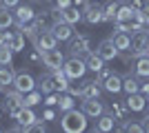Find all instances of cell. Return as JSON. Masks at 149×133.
Masks as SVG:
<instances>
[{
  "instance_id": "1",
  "label": "cell",
  "mask_w": 149,
  "mask_h": 133,
  "mask_svg": "<svg viewBox=\"0 0 149 133\" xmlns=\"http://www.w3.org/2000/svg\"><path fill=\"white\" fill-rule=\"evenodd\" d=\"M60 129L65 133H82L85 129H87V115H85V111H78V109H69V111H65V113L60 115Z\"/></svg>"
},
{
  "instance_id": "2",
  "label": "cell",
  "mask_w": 149,
  "mask_h": 133,
  "mask_svg": "<svg viewBox=\"0 0 149 133\" xmlns=\"http://www.w3.org/2000/svg\"><path fill=\"white\" fill-rule=\"evenodd\" d=\"M62 71L67 73L69 80H80L85 73H87V62L82 56H69L62 64Z\"/></svg>"
},
{
  "instance_id": "3",
  "label": "cell",
  "mask_w": 149,
  "mask_h": 133,
  "mask_svg": "<svg viewBox=\"0 0 149 133\" xmlns=\"http://www.w3.org/2000/svg\"><path fill=\"white\" fill-rule=\"evenodd\" d=\"M129 51H131V58H138V56H145V53H149V31H147V29L134 31Z\"/></svg>"
},
{
  "instance_id": "4",
  "label": "cell",
  "mask_w": 149,
  "mask_h": 133,
  "mask_svg": "<svg viewBox=\"0 0 149 133\" xmlns=\"http://www.w3.org/2000/svg\"><path fill=\"white\" fill-rule=\"evenodd\" d=\"M33 42V49L36 51H49V49H56L58 47V38L51 33V29H42V31H38L36 33V38L31 40Z\"/></svg>"
},
{
  "instance_id": "5",
  "label": "cell",
  "mask_w": 149,
  "mask_h": 133,
  "mask_svg": "<svg viewBox=\"0 0 149 133\" xmlns=\"http://www.w3.org/2000/svg\"><path fill=\"white\" fill-rule=\"evenodd\" d=\"M16 91L20 93H29L36 89V78L31 76L29 71H16V78H13V84H11Z\"/></svg>"
},
{
  "instance_id": "6",
  "label": "cell",
  "mask_w": 149,
  "mask_h": 133,
  "mask_svg": "<svg viewBox=\"0 0 149 133\" xmlns=\"http://www.w3.org/2000/svg\"><path fill=\"white\" fill-rule=\"evenodd\" d=\"M49 29H51V33L58 38V42H67V40H71L74 38V25H69V22H65V20H54L49 25Z\"/></svg>"
},
{
  "instance_id": "7",
  "label": "cell",
  "mask_w": 149,
  "mask_h": 133,
  "mask_svg": "<svg viewBox=\"0 0 149 133\" xmlns=\"http://www.w3.org/2000/svg\"><path fill=\"white\" fill-rule=\"evenodd\" d=\"M96 53H98L105 62H111V60H116V58L120 56V51H118V47L113 44V40L111 38H105V40H100L98 42V47H96Z\"/></svg>"
},
{
  "instance_id": "8",
  "label": "cell",
  "mask_w": 149,
  "mask_h": 133,
  "mask_svg": "<svg viewBox=\"0 0 149 133\" xmlns=\"http://www.w3.org/2000/svg\"><path fill=\"white\" fill-rule=\"evenodd\" d=\"M80 109L85 111V115H87V118H93V120L105 113V104L100 102V98H82Z\"/></svg>"
},
{
  "instance_id": "9",
  "label": "cell",
  "mask_w": 149,
  "mask_h": 133,
  "mask_svg": "<svg viewBox=\"0 0 149 133\" xmlns=\"http://www.w3.org/2000/svg\"><path fill=\"white\" fill-rule=\"evenodd\" d=\"M42 64L49 71L62 69V64H65V53H62L58 47H56V49H49V51H42Z\"/></svg>"
},
{
  "instance_id": "10",
  "label": "cell",
  "mask_w": 149,
  "mask_h": 133,
  "mask_svg": "<svg viewBox=\"0 0 149 133\" xmlns=\"http://www.w3.org/2000/svg\"><path fill=\"white\" fill-rule=\"evenodd\" d=\"M69 53L71 56H87V53H91V40H89V36H85V33H80L78 38L71 40V44H69Z\"/></svg>"
},
{
  "instance_id": "11",
  "label": "cell",
  "mask_w": 149,
  "mask_h": 133,
  "mask_svg": "<svg viewBox=\"0 0 149 133\" xmlns=\"http://www.w3.org/2000/svg\"><path fill=\"white\" fill-rule=\"evenodd\" d=\"M13 18H16V27H18V29H22V25H27V22H33V18H36V11H33L29 5H22V2H20V5L13 9Z\"/></svg>"
},
{
  "instance_id": "12",
  "label": "cell",
  "mask_w": 149,
  "mask_h": 133,
  "mask_svg": "<svg viewBox=\"0 0 149 133\" xmlns=\"http://www.w3.org/2000/svg\"><path fill=\"white\" fill-rule=\"evenodd\" d=\"M125 104H127V109H129V111L140 113V111H145V107H147V95L140 93V91L129 93V95H127V100H125Z\"/></svg>"
},
{
  "instance_id": "13",
  "label": "cell",
  "mask_w": 149,
  "mask_h": 133,
  "mask_svg": "<svg viewBox=\"0 0 149 133\" xmlns=\"http://www.w3.org/2000/svg\"><path fill=\"white\" fill-rule=\"evenodd\" d=\"M82 20H85L87 25H98V22H102V7L89 2V5L82 9Z\"/></svg>"
},
{
  "instance_id": "14",
  "label": "cell",
  "mask_w": 149,
  "mask_h": 133,
  "mask_svg": "<svg viewBox=\"0 0 149 133\" xmlns=\"http://www.w3.org/2000/svg\"><path fill=\"white\" fill-rule=\"evenodd\" d=\"M38 120H40V115L33 111V107H22V111L16 115V122H20V124L25 127V131L33 124V122H38Z\"/></svg>"
},
{
  "instance_id": "15",
  "label": "cell",
  "mask_w": 149,
  "mask_h": 133,
  "mask_svg": "<svg viewBox=\"0 0 149 133\" xmlns=\"http://www.w3.org/2000/svg\"><path fill=\"white\" fill-rule=\"evenodd\" d=\"M102 89H105L107 93H120V91H123V78L118 76V73H109V76L105 78V80H102Z\"/></svg>"
},
{
  "instance_id": "16",
  "label": "cell",
  "mask_w": 149,
  "mask_h": 133,
  "mask_svg": "<svg viewBox=\"0 0 149 133\" xmlns=\"http://www.w3.org/2000/svg\"><path fill=\"white\" fill-rule=\"evenodd\" d=\"M113 127H116V118H113L111 113H102L100 118H96V127H93V131L109 133V131H113Z\"/></svg>"
},
{
  "instance_id": "17",
  "label": "cell",
  "mask_w": 149,
  "mask_h": 133,
  "mask_svg": "<svg viewBox=\"0 0 149 133\" xmlns=\"http://www.w3.org/2000/svg\"><path fill=\"white\" fill-rule=\"evenodd\" d=\"M36 89H38V91H42V95L56 91V84H54V76H51V71H47L45 76H40L36 80Z\"/></svg>"
},
{
  "instance_id": "18",
  "label": "cell",
  "mask_w": 149,
  "mask_h": 133,
  "mask_svg": "<svg viewBox=\"0 0 149 133\" xmlns=\"http://www.w3.org/2000/svg\"><path fill=\"white\" fill-rule=\"evenodd\" d=\"M100 91H102V84L100 82H96V80H82V98H100Z\"/></svg>"
},
{
  "instance_id": "19",
  "label": "cell",
  "mask_w": 149,
  "mask_h": 133,
  "mask_svg": "<svg viewBox=\"0 0 149 133\" xmlns=\"http://www.w3.org/2000/svg\"><path fill=\"white\" fill-rule=\"evenodd\" d=\"M60 16L65 22H69V25H78L82 20V9H78V7H67V9H60Z\"/></svg>"
},
{
  "instance_id": "20",
  "label": "cell",
  "mask_w": 149,
  "mask_h": 133,
  "mask_svg": "<svg viewBox=\"0 0 149 133\" xmlns=\"http://www.w3.org/2000/svg\"><path fill=\"white\" fill-rule=\"evenodd\" d=\"M134 73L138 78H149V53L136 58V64H134Z\"/></svg>"
},
{
  "instance_id": "21",
  "label": "cell",
  "mask_w": 149,
  "mask_h": 133,
  "mask_svg": "<svg viewBox=\"0 0 149 133\" xmlns=\"http://www.w3.org/2000/svg\"><path fill=\"white\" fill-rule=\"evenodd\" d=\"M51 76H54L56 91H58V93H65V91H67V87H69V78H67V73H65L62 69H54V71H51Z\"/></svg>"
},
{
  "instance_id": "22",
  "label": "cell",
  "mask_w": 149,
  "mask_h": 133,
  "mask_svg": "<svg viewBox=\"0 0 149 133\" xmlns=\"http://www.w3.org/2000/svg\"><path fill=\"white\" fill-rule=\"evenodd\" d=\"M111 40H113V44L118 47V51H129V47H131V36L127 31H116L111 36Z\"/></svg>"
},
{
  "instance_id": "23",
  "label": "cell",
  "mask_w": 149,
  "mask_h": 133,
  "mask_svg": "<svg viewBox=\"0 0 149 133\" xmlns=\"http://www.w3.org/2000/svg\"><path fill=\"white\" fill-rule=\"evenodd\" d=\"M11 25H16V18H13V9L0 5V29H9Z\"/></svg>"
},
{
  "instance_id": "24",
  "label": "cell",
  "mask_w": 149,
  "mask_h": 133,
  "mask_svg": "<svg viewBox=\"0 0 149 133\" xmlns=\"http://www.w3.org/2000/svg\"><path fill=\"white\" fill-rule=\"evenodd\" d=\"M118 7H120L118 0L107 2V5L102 7V22H113V20H116V13H118Z\"/></svg>"
},
{
  "instance_id": "25",
  "label": "cell",
  "mask_w": 149,
  "mask_h": 133,
  "mask_svg": "<svg viewBox=\"0 0 149 133\" xmlns=\"http://www.w3.org/2000/svg\"><path fill=\"white\" fill-rule=\"evenodd\" d=\"M13 78H16V71L11 64H0V84L9 87V84H13Z\"/></svg>"
},
{
  "instance_id": "26",
  "label": "cell",
  "mask_w": 149,
  "mask_h": 133,
  "mask_svg": "<svg viewBox=\"0 0 149 133\" xmlns=\"http://www.w3.org/2000/svg\"><path fill=\"white\" fill-rule=\"evenodd\" d=\"M85 62H87V69H91L93 73H98L100 69H102V67H105V60H102V58L98 56V53H87V56H85Z\"/></svg>"
},
{
  "instance_id": "27",
  "label": "cell",
  "mask_w": 149,
  "mask_h": 133,
  "mask_svg": "<svg viewBox=\"0 0 149 133\" xmlns=\"http://www.w3.org/2000/svg\"><path fill=\"white\" fill-rule=\"evenodd\" d=\"M76 107V100H74V95L71 93H60V98H58V104H56V109L60 111V113H65V111H69V109H74Z\"/></svg>"
},
{
  "instance_id": "28",
  "label": "cell",
  "mask_w": 149,
  "mask_h": 133,
  "mask_svg": "<svg viewBox=\"0 0 149 133\" xmlns=\"http://www.w3.org/2000/svg\"><path fill=\"white\" fill-rule=\"evenodd\" d=\"M7 44L11 47L13 51H25V33L22 31H13L7 40Z\"/></svg>"
},
{
  "instance_id": "29",
  "label": "cell",
  "mask_w": 149,
  "mask_h": 133,
  "mask_svg": "<svg viewBox=\"0 0 149 133\" xmlns=\"http://www.w3.org/2000/svg\"><path fill=\"white\" fill-rule=\"evenodd\" d=\"M123 91L127 95L129 93H136V91H140V82H138V76L134 73V76H127L123 78Z\"/></svg>"
},
{
  "instance_id": "30",
  "label": "cell",
  "mask_w": 149,
  "mask_h": 133,
  "mask_svg": "<svg viewBox=\"0 0 149 133\" xmlns=\"http://www.w3.org/2000/svg\"><path fill=\"white\" fill-rule=\"evenodd\" d=\"M134 13H136V9L129 5H120L118 7V13H116V20H120V22H127V20H134Z\"/></svg>"
},
{
  "instance_id": "31",
  "label": "cell",
  "mask_w": 149,
  "mask_h": 133,
  "mask_svg": "<svg viewBox=\"0 0 149 133\" xmlns=\"http://www.w3.org/2000/svg\"><path fill=\"white\" fill-rule=\"evenodd\" d=\"M42 91H38V89H33V91H29V93H25V107H36V104H40L42 102Z\"/></svg>"
},
{
  "instance_id": "32",
  "label": "cell",
  "mask_w": 149,
  "mask_h": 133,
  "mask_svg": "<svg viewBox=\"0 0 149 133\" xmlns=\"http://www.w3.org/2000/svg\"><path fill=\"white\" fill-rule=\"evenodd\" d=\"M118 131H134V133H145V129H143V122H129V120H123V124L118 127Z\"/></svg>"
},
{
  "instance_id": "33",
  "label": "cell",
  "mask_w": 149,
  "mask_h": 133,
  "mask_svg": "<svg viewBox=\"0 0 149 133\" xmlns=\"http://www.w3.org/2000/svg\"><path fill=\"white\" fill-rule=\"evenodd\" d=\"M13 53H16V51H13L9 44H2V47H0V64H11Z\"/></svg>"
},
{
  "instance_id": "34",
  "label": "cell",
  "mask_w": 149,
  "mask_h": 133,
  "mask_svg": "<svg viewBox=\"0 0 149 133\" xmlns=\"http://www.w3.org/2000/svg\"><path fill=\"white\" fill-rule=\"evenodd\" d=\"M127 104H120V102H113V107H111V115L116 118V122L118 120H125V115H127Z\"/></svg>"
},
{
  "instance_id": "35",
  "label": "cell",
  "mask_w": 149,
  "mask_h": 133,
  "mask_svg": "<svg viewBox=\"0 0 149 133\" xmlns=\"http://www.w3.org/2000/svg\"><path fill=\"white\" fill-rule=\"evenodd\" d=\"M67 93H71L74 98H82V82H80V84H71V82H69Z\"/></svg>"
},
{
  "instance_id": "36",
  "label": "cell",
  "mask_w": 149,
  "mask_h": 133,
  "mask_svg": "<svg viewBox=\"0 0 149 133\" xmlns=\"http://www.w3.org/2000/svg\"><path fill=\"white\" fill-rule=\"evenodd\" d=\"M40 118H42V120H47V122H54L56 120V107H47L42 111V115H40Z\"/></svg>"
},
{
  "instance_id": "37",
  "label": "cell",
  "mask_w": 149,
  "mask_h": 133,
  "mask_svg": "<svg viewBox=\"0 0 149 133\" xmlns=\"http://www.w3.org/2000/svg\"><path fill=\"white\" fill-rule=\"evenodd\" d=\"M27 131H36V133H42V131H47V124H45V122H42V118H40V120H38V122H33V124H31V127L27 129Z\"/></svg>"
},
{
  "instance_id": "38",
  "label": "cell",
  "mask_w": 149,
  "mask_h": 133,
  "mask_svg": "<svg viewBox=\"0 0 149 133\" xmlns=\"http://www.w3.org/2000/svg\"><path fill=\"white\" fill-rule=\"evenodd\" d=\"M0 5L9 7V9H16V7L20 5V0H0Z\"/></svg>"
},
{
  "instance_id": "39",
  "label": "cell",
  "mask_w": 149,
  "mask_h": 133,
  "mask_svg": "<svg viewBox=\"0 0 149 133\" xmlns=\"http://www.w3.org/2000/svg\"><path fill=\"white\" fill-rule=\"evenodd\" d=\"M9 36H11V33L7 31V29H0V47H2V44H7V40H9Z\"/></svg>"
},
{
  "instance_id": "40",
  "label": "cell",
  "mask_w": 149,
  "mask_h": 133,
  "mask_svg": "<svg viewBox=\"0 0 149 133\" xmlns=\"http://www.w3.org/2000/svg\"><path fill=\"white\" fill-rule=\"evenodd\" d=\"M140 93H145L149 98V78L145 80V82H140Z\"/></svg>"
},
{
  "instance_id": "41",
  "label": "cell",
  "mask_w": 149,
  "mask_h": 133,
  "mask_svg": "<svg viewBox=\"0 0 149 133\" xmlns=\"http://www.w3.org/2000/svg\"><path fill=\"white\" fill-rule=\"evenodd\" d=\"M74 2V7H78V9H85V7L89 5V0H71Z\"/></svg>"
},
{
  "instance_id": "42",
  "label": "cell",
  "mask_w": 149,
  "mask_h": 133,
  "mask_svg": "<svg viewBox=\"0 0 149 133\" xmlns=\"http://www.w3.org/2000/svg\"><path fill=\"white\" fill-rule=\"evenodd\" d=\"M143 13H145V22L149 25V2H145V5H143Z\"/></svg>"
},
{
  "instance_id": "43",
  "label": "cell",
  "mask_w": 149,
  "mask_h": 133,
  "mask_svg": "<svg viewBox=\"0 0 149 133\" xmlns=\"http://www.w3.org/2000/svg\"><path fill=\"white\" fill-rule=\"evenodd\" d=\"M143 129H145V133H149V113L143 118Z\"/></svg>"
},
{
  "instance_id": "44",
  "label": "cell",
  "mask_w": 149,
  "mask_h": 133,
  "mask_svg": "<svg viewBox=\"0 0 149 133\" xmlns=\"http://www.w3.org/2000/svg\"><path fill=\"white\" fill-rule=\"evenodd\" d=\"M145 109H147V113H149V98H147V107H145Z\"/></svg>"
},
{
  "instance_id": "45",
  "label": "cell",
  "mask_w": 149,
  "mask_h": 133,
  "mask_svg": "<svg viewBox=\"0 0 149 133\" xmlns=\"http://www.w3.org/2000/svg\"><path fill=\"white\" fill-rule=\"evenodd\" d=\"M31 2H45V0H31Z\"/></svg>"
},
{
  "instance_id": "46",
  "label": "cell",
  "mask_w": 149,
  "mask_h": 133,
  "mask_svg": "<svg viewBox=\"0 0 149 133\" xmlns=\"http://www.w3.org/2000/svg\"><path fill=\"white\" fill-rule=\"evenodd\" d=\"M0 115H2V109H0Z\"/></svg>"
},
{
  "instance_id": "47",
  "label": "cell",
  "mask_w": 149,
  "mask_h": 133,
  "mask_svg": "<svg viewBox=\"0 0 149 133\" xmlns=\"http://www.w3.org/2000/svg\"><path fill=\"white\" fill-rule=\"evenodd\" d=\"M0 133H2V127H0Z\"/></svg>"
},
{
  "instance_id": "48",
  "label": "cell",
  "mask_w": 149,
  "mask_h": 133,
  "mask_svg": "<svg viewBox=\"0 0 149 133\" xmlns=\"http://www.w3.org/2000/svg\"><path fill=\"white\" fill-rule=\"evenodd\" d=\"M96 2H98V0H96Z\"/></svg>"
}]
</instances>
